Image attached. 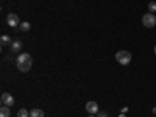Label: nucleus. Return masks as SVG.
Returning <instances> with one entry per match:
<instances>
[{"label": "nucleus", "instance_id": "6", "mask_svg": "<svg viewBox=\"0 0 156 117\" xmlns=\"http://www.w3.org/2000/svg\"><path fill=\"white\" fill-rule=\"evenodd\" d=\"M86 111H87L90 115H97V114L100 112L97 101H87V103H86Z\"/></svg>", "mask_w": 156, "mask_h": 117}, {"label": "nucleus", "instance_id": "8", "mask_svg": "<svg viewBox=\"0 0 156 117\" xmlns=\"http://www.w3.org/2000/svg\"><path fill=\"white\" fill-rule=\"evenodd\" d=\"M11 37L8 34H2V37H0V45L2 47H6V45H11Z\"/></svg>", "mask_w": 156, "mask_h": 117}, {"label": "nucleus", "instance_id": "1", "mask_svg": "<svg viewBox=\"0 0 156 117\" xmlns=\"http://www.w3.org/2000/svg\"><path fill=\"white\" fill-rule=\"evenodd\" d=\"M16 66H17L19 72L27 73V72L31 69V66H33V58H31V55H30V53H20V55L16 58Z\"/></svg>", "mask_w": 156, "mask_h": 117}, {"label": "nucleus", "instance_id": "5", "mask_svg": "<svg viewBox=\"0 0 156 117\" xmlns=\"http://www.w3.org/2000/svg\"><path fill=\"white\" fill-rule=\"evenodd\" d=\"M0 101H2V105L3 106H12L14 105V97H12L11 94H8V92H5V94H2V97H0Z\"/></svg>", "mask_w": 156, "mask_h": 117}, {"label": "nucleus", "instance_id": "4", "mask_svg": "<svg viewBox=\"0 0 156 117\" xmlns=\"http://www.w3.org/2000/svg\"><path fill=\"white\" fill-rule=\"evenodd\" d=\"M6 23L9 25L11 28H16V27L20 25V19H19L17 14H14V12H9V14L6 16Z\"/></svg>", "mask_w": 156, "mask_h": 117}, {"label": "nucleus", "instance_id": "3", "mask_svg": "<svg viewBox=\"0 0 156 117\" xmlns=\"http://www.w3.org/2000/svg\"><path fill=\"white\" fill-rule=\"evenodd\" d=\"M142 25L147 28H151L156 25V16L153 14V12H147V14L142 16Z\"/></svg>", "mask_w": 156, "mask_h": 117}, {"label": "nucleus", "instance_id": "9", "mask_svg": "<svg viewBox=\"0 0 156 117\" xmlns=\"http://www.w3.org/2000/svg\"><path fill=\"white\" fill-rule=\"evenodd\" d=\"M0 117H11V109H9V106H3V105H2V108H0Z\"/></svg>", "mask_w": 156, "mask_h": 117}, {"label": "nucleus", "instance_id": "14", "mask_svg": "<svg viewBox=\"0 0 156 117\" xmlns=\"http://www.w3.org/2000/svg\"><path fill=\"white\" fill-rule=\"evenodd\" d=\"M97 117H108V114H106V112H103V111H100V112L97 114Z\"/></svg>", "mask_w": 156, "mask_h": 117}, {"label": "nucleus", "instance_id": "11", "mask_svg": "<svg viewBox=\"0 0 156 117\" xmlns=\"http://www.w3.org/2000/svg\"><path fill=\"white\" fill-rule=\"evenodd\" d=\"M19 28H20L22 31H30V28H31V25H30V22H20V25H19Z\"/></svg>", "mask_w": 156, "mask_h": 117}, {"label": "nucleus", "instance_id": "12", "mask_svg": "<svg viewBox=\"0 0 156 117\" xmlns=\"http://www.w3.org/2000/svg\"><path fill=\"white\" fill-rule=\"evenodd\" d=\"M17 117H30V112H28L27 109H23V108H22V109L17 111Z\"/></svg>", "mask_w": 156, "mask_h": 117}, {"label": "nucleus", "instance_id": "13", "mask_svg": "<svg viewBox=\"0 0 156 117\" xmlns=\"http://www.w3.org/2000/svg\"><path fill=\"white\" fill-rule=\"evenodd\" d=\"M148 9H150V12H154L156 11V2H150L148 3Z\"/></svg>", "mask_w": 156, "mask_h": 117}, {"label": "nucleus", "instance_id": "7", "mask_svg": "<svg viewBox=\"0 0 156 117\" xmlns=\"http://www.w3.org/2000/svg\"><path fill=\"white\" fill-rule=\"evenodd\" d=\"M11 51H14V53H19V51L22 50V41H19V39H16V41L11 42Z\"/></svg>", "mask_w": 156, "mask_h": 117}, {"label": "nucleus", "instance_id": "17", "mask_svg": "<svg viewBox=\"0 0 156 117\" xmlns=\"http://www.w3.org/2000/svg\"><path fill=\"white\" fill-rule=\"evenodd\" d=\"M154 55H156V45H154Z\"/></svg>", "mask_w": 156, "mask_h": 117}, {"label": "nucleus", "instance_id": "16", "mask_svg": "<svg viewBox=\"0 0 156 117\" xmlns=\"http://www.w3.org/2000/svg\"><path fill=\"white\" fill-rule=\"evenodd\" d=\"M87 117H95V115H90V114H89V115H87Z\"/></svg>", "mask_w": 156, "mask_h": 117}, {"label": "nucleus", "instance_id": "15", "mask_svg": "<svg viewBox=\"0 0 156 117\" xmlns=\"http://www.w3.org/2000/svg\"><path fill=\"white\" fill-rule=\"evenodd\" d=\"M119 117H125V114H123V112H122V114H120V115H119Z\"/></svg>", "mask_w": 156, "mask_h": 117}, {"label": "nucleus", "instance_id": "10", "mask_svg": "<svg viewBox=\"0 0 156 117\" xmlns=\"http://www.w3.org/2000/svg\"><path fill=\"white\" fill-rule=\"evenodd\" d=\"M30 117H44V111L39 108H34L30 111Z\"/></svg>", "mask_w": 156, "mask_h": 117}, {"label": "nucleus", "instance_id": "2", "mask_svg": "<svg viewBox=\"0 0 156 117\" xmlns=\"http://www.w3.org/2000/svg\"><path fill=\"white\" fill-rule=\"evenodd\" d=\"M131 53L129 51H126V50H120V51H117L115 53V61L119 62V64H122V66H128L129 62H131Z\"/></svg>", "mask_w": 156, "mask_h": 117}]
</instances>
